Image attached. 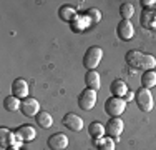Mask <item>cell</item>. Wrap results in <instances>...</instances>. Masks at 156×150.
Returning a JSON list of instances; mask_svg holds the SVG:
<instances>
[{
  "instance_id": "cell-9",
  "label": "cell",
  "mask_w": 156,
  "mask_h": 150,
  "mask_svg": "<svg viewBox=\"0 0 156 150\" xmlns=\"http://www.w3.org/2000/svg\"><path fill=\"white\" fill-rule=\"evenodd\" d=\"M116 33L120 37V40L123 42H129V40L135 37V27H133L131 20H121L116 25Z\"/></svg>"
},
{
  "instance_id": "cell-18",
  "label": "cell",
  "mask_w": 156,
  "mask_h": 150,
  "mask_svg": "<svg viewBox=\"0 0 156 150\" xmlns=\"http://www.w3.org/2000/svg\"><path fill=\"white\" fill-rule=\"evenodd\" d=\"M141 87L148 88V90L156 87V72L154 70H146L141 75Z\"/></svg>"
},
{
  "instance_id": "cell-5",
  "label": "cell",
  "mask_w": 156,
  "mask_h": 150,
  "mask_svg": "<svg viewBox=\"0 0 156 150\" xmlns=\"http://www.w3.org/2000/svg\"><path fill=\"white\" fill-rule=\"evenodd\" d=\"M126 108V102L121 97H110L105 102V112L110 117H120Z\"/></svg>"
},
{
  "instance_id": "cell-20",
  "label": "cell",
  "mask_w": 156,
  "mask_h": 150,
  "mask_svg": "<svg viewBox=\"0 0 156 150\" xmlns=\"http://www.w3.org/2000/svg\"><path fill=\"white\" fill-rule=\"evenodd\" d=\"M20 105H22V100L17 99V97H13V95L5 97V100H3V107H5L7 112H17V110H20Z\"/></svg>"
},
{
  "instance_id": "cell-3",
  "label": "cell",
  "mask_w": 156,
  "mask_h": 150,
  "mask_svg": "<svg viewBox=\"0 0 156 150\" xmlns=\"http://www.w3.org/2000/svg\"><path fill=\"white\" fill-rule=\"evenodd\" d=\"M103 58V50L100 47H90L87 52H85L83 57V67L87 70H95L96 67L100 65Z\"/></svg>"
},
{
  "instance_id": "cell-12",
  "label": "cell",
  "mask_w": 156,
  "mask_h": 150,
  "mask_svg": "<svg viewBox=\"0 0 156 150\" xmlns=\"http://www.w3.org/2000/svg\"><path fill=\"white\" fill-rule=\"evenodd\" d=\"M15 135L18 137V140H22V142H32V140H35L37 132L32 125H22L15 130Z\"/></svg>"
},
{
  "instance_id": "cell-11",
  "label": "cell",
  "mask_w": 156,
  "mask_h": 150,
  "mask_svg": "<svg viewBox=\"0 0 156 150\" xmlns=\"http://www.w3.org/2000/svg\"><path fill=\"white\" fill-rule=\"evenodd\" d=\"M12 95L20 100H25L28 97V84L25 78H15L12 84Z\"/></svg>"
},
{
  "instance_id": "cell-15",
  "label": "cell",
  "mask_w": 156,
  "mask_h": 150,
  "mask_svg": "<svg viewBox=\"0 0 156 150\" xmlns=\"http://www.w3.org/2000/svg\"><path fill=\"white\" fill-rule=\"evenodd\" d=\"M85 84H87V88L91 90H98L100 88V73L96 70H87L85 73Z\"/></svg>"
},
{
  "instance_id": "cell-1",
  "label": "cell",
  "mask_w": 156,
  "mask_h": 150,
  "mask_svg": "<svg viewBox=\"0 0 156 150\" xmlns=\"http://www.w3.org/2000/svg\"><path fill=\"white\" fill-rule=\"evenodd\" d=\"M125 62L133 69H141V70H153L156 67V57L150 54H143L140 50H129L125 55Z\"/></svg>"
},
{
  "instance_id": "cell-21",
  "label": "cell",
  "mask_w": 156,
  "mask_h": 150,
  "mask_svg": "<svg viewBox=\"0 0 156 150\" xmlns=\"http://www.w3.org/2000/svg\"><path fill=\"white\" fill-rule=\"evenodd\" d=\"M120 15L123 20H131V17L135 15V7H133V3L129 2H123L120 5Z\"/></svg>"
},
{
  "instance_id": "cell-24",
  "label": "cell",
  "mask_w": 156,
  "mask_h": 150,
  "mask_svg": "<svg viewBox=\"0 0 156 150\" xmlns=\"http://www.w3.org/2000/svg\"><path fill=\"white\" fill-rule=\"evenodd\" d=\"M87 17H88V20L98 24V22L101 20V12H100L98 9H88L87 10Z\"/></svg>"
},
{
  "instance_id": "cell-16",
  "label": "cell",
  "mask_w": 156,
  "mask_h": 150,
  "mask_svg": "<svg viewBox=\"0 0 156 150\" xmlns=\"http://www.w3.org/2000/svg\"><path fill=\"white\" fill-rule=\"evenodd\" d=\"M140 22L144 28H154L156 27V10H144L141 13Z\"/></svg>"
},
{
  "instance_id": "cell-4",
  "label": "cell",
  "mask_w": 156,
  "mask_h": 150,
  "mask_svg": "<svg viewBox=\"0 0 156 150\" xmlns=\"http://www.w3.org/2000/svg\"><path fill=\"white\" fill-rule=\"evenodd\" d=\"M96 97H98L96 95V90L85 88L78 95V107H80V110H85V112L93 110V107L96 105Z\"/></svg>"
},
{
  "instance_id": "cell-7",
  "label": "cell",
  "mask_w": 156,
  "mask_h": 150,
  "mask_svg": "<svg viewBox=\"0 0 156 150\" xmlns=\"http://www.w3.org/2000/svg\"><path fill=\"white\" fill-rule=\"evenodd\" d=\"M62 123L68 130H72V132H80V130L83 129V118H81L80 115H76L75 112H68V114L63 115Z\"/></svg>"
},
{
  "instance_id": "cell-22",
  "label": "cell",
  "mask_w": 156,
  "mask_h": 150,
  "mask_svg": "<svg viewBox=\"0 0 156 150\" xmlns=\"http://www.w3.org/2000/svg\"><path fill=\"white\" fill-rule=\"evenodd\" d=\"M95 145L98 150H115V140L111 137H101L100 140H95Z\"/></svg>"
},
{
  "instance_id": "cell-26",
  "label": "cell",
  "mask_w": 156,
  "mask_h": 150,
  "mask_svg": "<svg viewBox=\"0 0 156 150\" xmlns=\"http://www.w3.org/2000/svg\"><path fill=\"white\" fill-rule=\"evenodd\" d=\"M141 7H144V10H154L156 9V2L154 0H141Z\"/></svg>"
},
{
  "instance_id": "cell-14",
  "label": "cell",
  "mask_w": 156,
  "mask_h": 150,
  "mask_svg": "<svg viewBox=\"0 0 156 150\" xmlns=\"http://www.w3.org/2000/svg\"><path fill=\"white\" fill-rule=\"evenodd\" d=\"M88 135H90L93 140H100L101 137H105V135H106V132H105V125H103L101 122H98V120L91 122L90 127H88Z\"/></svg>"
},
{
  "instance_id": "cell-19",
  "label": "cell",
  "mask_w": 156,
  "mask_h": 150,
  "mask_svg": "<svg viewBox=\"0 0 156 150\" xmlns=\"http://www.w3.org/2000/svg\"><path fill=\"white\" fill-rule=\"evenodd\" d=\"M58 15H60V18H62V20H65V22H73V20L78 17V15H76V10L73 9V7H70V5L60 7Z\"/></svg>"
},
{
  "instance_id": "cell-23",
  "label": "cell",
  "mask_w": 156,
  "mask_h": 150,
  "mask_svg": "<svg viewBox=\"0 0 156 150\" xmlns=\"http://www.w3.org/2000/svg\"><path fill=\"white\" fill-rule=\"evenodd\" d=\"M0 145L2 147H10V145L13 144V133L10 132V130H7V129H0Z\"/></svg>"
},
{
  "instance_id": "cell-8",
  "label": "cell",
  "mask_w": 156,
  "mask_h": 150,
  "mask_svg": "<svg viewBox=\"0 0 156 150\" xmlns=\"http://www.w3.org/2000/svg\"><path fill=\"white\" fill-rule=\"evenodd\" d=\"M20 112L25 115V117H37V115H38V112H40L38 100L33 99V97H27L25 100H22Z\"/></svg>"
},
{
  "instance_id": "cell-2",
  "label": "cell",
  "mask_w": 156,
  "mask_h": 150,
  "mask_svg": "<svg viewBox=\"0 0 156 150\" xmlns=\"http://www.w3.org/2000/svg\"><path fill=\"white\" fill-rule=\"evenodd\" d=\"M135 100H136V105H138L140 110L143 112H151L154 107V100H153V93L150 92L148 88H138L135 92Z\"/></svg>"
},
{
  "instance_id": "cell-6",
  "label": "cell",
  "mask_w": 156,
  "mask_h": 150,
  "mask_svg": "<svg viewBox=\"0 0 156 150\" xmlns=\"http://www.w3.org/2000/svg\"><path fill=\"white\" fill-rule=\"evenodd\" d=\"M123 130H125V122L120 117H111L108 122L105 123V132H106V135L111 137L113 140H116V142H118V138L121 137Z\"/></svg>"
},
{
  "instance_id": "cell-27",
  "label": "cell",
  "mask_w": 156,
  "mask_h": 150,
  "mask_svg": "<svg viewBox=\"0 0 156 150\" xmlns=\"http://www.w3.org/2000/svg\"><path fill=\"white\" fill-rule=\"evenodd\" d=\"M125 102H131V100H135V92H131V90H128V93L123 97Z\"/></svg>"
},
{
  "instance_id": "cell-13",
  "label": "cell",
  "mask_w": 156,
  "mask_h": 150,
  "mask_svg": "<svg viewBox=\"0 0 156 150\" xmlns=\"http://www.w3.org/2000/svg\"><path fill=\"white\" fill-rule=\"evenodd\" d=\"M110 92L113 97H123L128 93V85H126L125 80H121V78H118V80H113L110 85Z\"/></svg>"
},
{
  "instance_id": "cell-25",
  "label": "cell",
  "mask_w": 156,
  "mask_h": 150,
  "mask_svg": "<svg viewBox=\"0 0 156 150\" xmlns=\"http://www.w3.org/2000/svg\"><path fill=\"white\" fill-rule=\"evenodd\" d=\"M85 28V24L81 22V17H76L75 20L72 22V30L73 32H81Z\"/></svg>"
},
{
  "instance_id": "cell-17",
  "label": "cell",
  "mask_w": 156,
  "mask_h": 150,
  "mask_svg": "<svg viewBox=\"0 0 156 150\" xmlns=\"http://www.w3.org/2000/svg\"><path fill=\"white\" fill-rule=\"evenodd\" d=\"M35 122H37V125L42 127V129H50V127L53 125V117H51L48 112L40 110L38 115L35 117Z\"/></svg>"
},
{
  "instance_id": "cell-10",
  "label": "cell",
  "mask_w": 156,
  "mask_h": 150,
  "mask_svg": "<svg viewBox=\"0 0 156 150\" xmlns=\"http://www.w3.org/2000/svg\"><path fill=\"white\" fill-rule=\"evenodd\" d=\"M48 147L51 150H65L68 147V137H66L65 133L62 132H57L53 135H50V138H48Z\"/></svg>"
},
{
  "instance_id": "cell-28",
  "label": "cell",
  "mask_w": 156,
  "mask_h": 150,
  "mask_svg": "<svg viewBox=\"0 0 156 150\" xmlns=\"http://www.w3.org/2000/svg\"><path fill=\"white\" fill-rule=\"evenodd\" d=\"M13 150H17V148H13Z\"/></svg>"
}]
</instances>
